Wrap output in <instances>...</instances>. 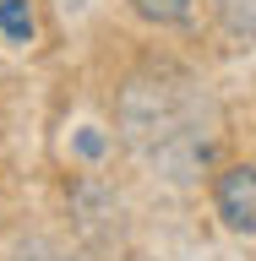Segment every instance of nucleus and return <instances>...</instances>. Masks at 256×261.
I'll use <instances>...</instances> for the list:
<instances>
[{"label": "nucleus", "instance_id": "obj_1", "mask_svg": "<svg viewBox=\"0 0 256 261\" xmlns=\"http://www.w3.org/2000/svg\"><path fill=\"white\" fill-rule=\"evenodd\" d=\"M191 82L164 87V82H126L120 93V125L126 142L153 158L169 179H191L196 163L213 158V142L196 130V98L185 93Z\"/></svg>", "mask_w": 256, "mask_h": 261}, {"label": "nucleus", "instance_id": "obj_2", "mask_svg": "<svg viewBox=\"0 0 256 261\" xmlns=\"http://www.w3.org/2000/svg\"><path fill=\"white\" fill-rule=\"evenodd\" d=\"M213 207L235 234H256V163H235L213 185Z\"/></svg>", "mask_w": 256, "mask_h": 261}, {"label": "nucleus", "instance_id": "obj_3", "mask_svg": "<svg viewBox=\"0 0 256 261\" xmlns=\"http://www.w3.org/2000/svg\"><path fill=\"white\" fill-rule=\"evenodd\" d=\"M196 0H131V11L147 16V22H158V28H180L185 16H191Z\"/></svg>", "mask_w": 256, "mask_h": 261}, {"label": "nucleus", "instance_id": "obj_4", "mask_svg": "<svg viewBox=\"0 0 256 261\" xmlns=\"http://www.w3.org/2000/svg\"><path fill=\"white\" fill-rule=\"evenodd\" d=\"M0 33L11 44H28L33 38V6L28 0H0Z\"/></svg>", "mask_w": 256, "mask_h": 261}, {"label": "nucleus", "instance_id": "obj_5", "mask_svg": "<svg viewBox=\"0 0 256 261\" xmlns=\"http://www.w3.org/2000/svg\"><path fill=\"white\" fill-rule=\"evenodd\" d=\"M235 33H256V0H218Z\"/></svg>", "mask_w": 256, "mask_h": 261}, {"label": "nucleus", "instance_id": "obj_6", "mask_svg": "<svg viewBox=\"0 0 256 261\" xmlns=\"http://www.w3.org/2000/svg\"><path fill=\"white\" fill-rule=\"evenodd\" d=\"M16 261H77V256L60 250V245H44V240H38V245H28V250H16Z\"/></svg>", "mask_w": 256, "mask_h": 261}, {"label": "nucleus", "instance_id": "obj_7", "mask_svg": "<svg viewBox=\"0 0 256 261\" xmlns=\"http://www.w3.org/2000/svg\"><path fill=\"white\" fill-rule=\"evenodd\" d=\"M77 147L87 152V158H98V152H104V136H98V130H82V136H77Z\"/></svg>", "mask_w": 256, "mask_h": 261}]
</instances>
